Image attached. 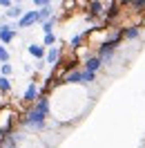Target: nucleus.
<instances>
[{"label": "nucleus", "mask_w": 145, "mask_h": 148, "mask_svg": "<svg viewBox=\"0 0 145 148\" xmlns=\"http://www.w3.org/2000/svg\"><path fill=\"white\" fill-rule=\"evenodd\" d=\"M143 148H145V144H143Z\"/></svg>", "instance_id": "nucleus-21"}, {"label": "nucleus", "mask_w": 145, "mask_h": 148, "mask_svg": "<svg viewBox=\"0 0 145 148\" xmlns=\"http://www.w3.org/2000/svg\"><path fill=\"white\" fill-rule=\"evenodd\" d=\"M2 63H11V52L7 49V45L0 43V65Z\"/></svg>", "instance_id": "nucleus-15"}, {"label": "nucleus", "mask_w": 145, "mask_h": 148, "mask_svg": "<svg viewBox=\"0 0 145 148\" xmlns=\"http://www.w3.org/2000/svg\"><path fill=\"white\" fill-rule=\"evenodd\" d=\"M18 36V27L16 23H9L7 18H0V43L2 45H11Z\"/></svg>", "instance_id": "nucleus-3"}, {"label": "nucleus", "mask_w": 145, "mask_h": 148, "mask_svg": "<svg viewBox=\"0 0 145 148\" xmlns=\"http://www.w3.org/2000/svg\"><path fill=\"white\" fill-rule=\"evenodd\" d=\"M34 25H38V9L25 11V14L16 20V27H18V29H31Z\"/></svg>", "instance_id": "nucleus-7"}, {"label": "nucleus", "mask_w": 145, "mask_h": 148, "mask_svg": "<svg viewBox=\"0 0 145 148\" xmlns=\"http://www.w3.org/2000/svg\"><path fill=\"white\" fill-rule=\"evenodd\" d=\"M103 67H105L103 58H100L98 54H94V52H91L89 56H85V58H83V70H87V72H91V74H98Z\"/></svg>", "instance_id": "nucleus-5"}, {"label": "nucleus", "mask_w": 145, "mask_h": 148, "mask_svg": "<svg viewBox=\"0 0 145 148\" xmlns=\"http://www.w3.org/2000/svg\"><path fill=\"white\" fill-rule=\"evenodd\" d=\"M31 5L40 9V7H49V5H54V0H31Z\"/></svg>", "instance_id": "nucleus-18"}, {"label": "nucleus", "mask_w": 145, "mask_h": 148, "mask_svg": "<svg viewBox=\"0 0 145 148\" xmlns=\"http://www.w3.org/2000/svg\"><path fill=\"white\" fill-rule=\"evenodd\" d=\"M22 14H25V11H22V7H20V5H11L9 9H5V16H2V18H7V20H18Z\"/></svg>", "instance_id": "nucleus-11"}, {"label": "nucleus", "mask_w": 145, "mask_h": 148, "mask_svg": "<svg viewBox=\"0 0 145 148\" xmlns=\"http://www.w3.org/2000/svg\"><path fill=\"white\" fill-rule=\"evenodd\" d=\"M11 5H14L11 0H0V7H2V9H9Z\"/></svg>", "instance_id": "nucleus-19"}, {"label": "nucleus", "mask_w": 145, "mask_h": 148, "mask_svg": "<svg viewBox=\"0 0 145 148\" xmlns=\"http://www.w3.org/2000/svg\"><path fill=\"white\" fill-rule=\"evenodd\" d=\"M85 40H87V32L74 34V36L69 38V47H72L74 52H76V49H81V45H85Z\"/></svg>", "instance_id": "nucleus-10"}, {"label": "nucleus", "mask_w": 145, "mask_h": 148, "mask_svg": "<svg viewBox=\"0 0 145 148\" xmlns=\"http://www.w3.org/2000/svg\"><path fill=\"white\" fill-rule=\"evenodd\" d=\"M51 16H56L54 5H49V7H40V9H38V25H40V23H45V20H49Z\"/></svg>", "instance_id": "nucleus-12"}, {"label": "nucleus", "mask_w": 145, "mask_h": 148, "mask_svg": "<svg viewBox=\"0 0 145 148\" xmlns=\"http://www.w3.org/2000/svg\"><path fill=\"white\" fill-rule=\"evenodd\" d=\"M40 97H43V94H40L38 83L36 81H29V85L25 88V92L20 94V101H22V106H31V103H36Z\"/></svg>", "instance_id": "nucleus-4"}, {"label": "nucleus", "mask_w": 145, "mask_h": 148, "mask_svg": "<svg viewBox=\"0 0 145 148\" xmlns=\"http://www.w3.org/2000/svg\"><path fill=\"white\" fill-rule=\"evenodd\" d=\"M47 99H49V114L54 123H74L91 106V94L87 85L58 83L47 94Z\"/></svg>", "instance_id": "nucleus-1"}, {"label": "nucleus", "mask_w": 145, "mask_h": 148, "mask_svg": "<svg viewBox=\"0 0 145 148\" xmlns=\"http://www.w3.org/2000/svg\"><path fill=\"white\" fill-rule=\"evenodd\" d=\"M56 25H58V16H51L49 20H45V23H40V29H43V34H49V32H54Z\"/></svg>", "instance_id": "nucleus-14"}, {"label": "nucleus", "mask_w": 145, "mask_h": 148, "mask_svg": "<svg viewBox=\"0 0 145 148\" xmlns=\"http://www.w3.org/2000/svg\"><path fill=\"white\" fill-rule=\"evenodd\" d=\"M56 40H58V36H56L54 32H49V34H45V36H43V45H45V47H54Z\"/></svg>", "instance_id": "nucleus-16"}, {"label": "nucleus", "mask_w": 145, "mask_h": 148, "mask_svg": "<svg viewBox=\"0 0 145 148\" xmlns=\"http://www.w3.org/2000/svg\"><path fill=\"white\" fill-rule=\"evenodd\" d=\"M63 61V47H47V54H45V63L49 65V67H56V65Z\"/></svg>", "instance_id": "nucleus-8"}, {"label": "nucleus", "mask_w": 145, "mask_h": 148, "mask_svg": "<svg viewBox=\"0 0 145 148\" xmlns=\"http://www.w3.org/2000/svg\"><path fill=\"white\" fill-rule=\"evenodd\" d=\"M27 54L31 56V58L40 61V58H45V54H47V47L43 45V43H29V45H27Z\"/></svg>", "instance_id": "nucleus-9"}, {"label": "nucleus", "mask_w": 145, "mask_h": 148, "mask_svg": "<svg viewBox=\"0 0 145 148\" xmlns=\"http://www.w3.org/2000/svg\"><path fill=\"white\" fill-rule=\"evenodd\" d=\"M11 2H16V5H20V2H25V0H11Z\"/></svg>", "instance_id": "nucleus-20"}, {"label": "nucleus", "mask_w": 145, "mask_h": 148, "mask_svg": "<svg viewBox=\"0 0 145 148\" xmlns=\"http://www.w3.org/2000/svg\"><path fill=\"white\" fill-rule=\"evenodd\" d=\"M0 76H14V65L11 63H2L0 65Z\"/></svg>", "instance_id": "nucleus-17"}, {"label": "nucleus", "mask_w": 145, "mask_h": 148, "mask_svg": "<svg viewBox=\"0 0 145 148\" xmlns=\"http://www.w3.org/2000/svg\"><path fill=\"white\" fill-rule=\"evenodd\" d=\"M87 11H89V18L94 20H105V14H107V5H105V0H89V5H87Z\"/></svg>", "instance_id": "nucleus-6"}, {"label": "nucleus", "mask_w": 145, "mask_h": 148, "mask_svg": "<svg viewBox=\"0 0 145 148\" xmlns=\"http://www.w3.org/2000/svg\"><path fill=\"white\" fill-rule=\"evenodd\" d=\"M51 119L49 114V99L40 97L36 103L25 106V110L20 112V130H27V132H43L47 128V123Z\"/></svg>", "instance_id": "nucleus-2"}, {"label": "nucleus", "mask_w": 145, "mask_h": 148, "mask_svg": "<svg viewBox=\"0 0 145 148\" xmlns=\"http://www.w3.org/2000/svg\"><path fill=\"white\" fill-rule=\"evenodd\" d=\"M11 90H14V81H11V76H0V94L7 97Z\"/></svg>", "instance_id": "nucleus-13"}]
</instances>
